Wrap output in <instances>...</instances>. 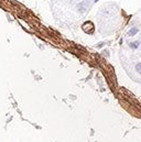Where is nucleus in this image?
<instances>
[{
  "label": "nucleus",
  "instance_id": "f03ea898",
  "mask_svg": "<svg viewBox=\"0 0 141 142\" xmlns=\"http://www.w3.org/2000/svg\"><path fill=\"white\" fill-rule=\"evenodd\" d=\"M141 42L140 41H133V42H130L129 43V47L132 48V50H137V48L140 46Z\"/></svg>",
  "mask_w": 141,
  "mask_h": 142
},
{
  "label": "nucleus",
  "instance_id": "7ed1b4c3",
  "mask_svg": "<svg viewBox=\"0 0 141 142\" xmlns=\"http://www.w3.org/2000/svg\"><path fill=\"white\" fill-rule=\"evenodd\" d=\"M134 69H136L137 73L141 75V62H138L136 65H134Z\"/></svg>",
  "mask_w": 141,
  "mask_h": 142
},
{
  "label": "nucleus",
  "instance_id": "f257e3e1",
  "mask_svg": "<svg viewBox=\"0 0 141 142\" xmlns=\"http://www.w3.org/2000/svg\"><path fill=\"white\" fill-rule=\"evenodd\" d=\"M138 32H139L138 28H137V27H132L131 29L129 30V32H128V37H134V35H136Z\"/></svg>",
  "mask_w": 141,
  "mask_h": 142
}]
</instances>
